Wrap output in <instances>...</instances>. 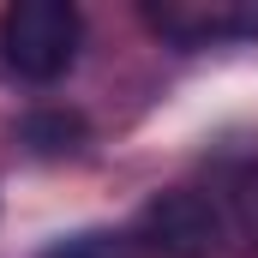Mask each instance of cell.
<instances>
[{"label": "cell", "mask_w": 258, "mask_h": 258, "mask_svg": "<svg viewBox=\"0 0 258 258\" xmlns=\"http://www.w3.org/2000/svg\"><path fill=\"white\" fill-rule=\"evenodd\" d=\"M84 42V18L72 0H12L0 12V60L24 84H54L72 72Z\"/></svg>", "instance_id": "obj_1"}, {"label": "cell", "mask_w": 258, "mask_h": 258, "mask_svg": "<svg viewBox=\"0 0 258 258\" xmlns=\"http://www.w3.org/2000/svg\"><path fill=\"white\" fill-rule=\"evenodd\" d=\"M132 240L150 258H222L228 252V228H222V204H210L192 186H174V192H156L138 222H132Z\"/></svg>", "instance_id": "obj_2"}, {"label": "cell", "mask_w": 258, "mask_h": 258, "mask_svg": "<svg viewBox=\"0 0 258 258\" xmlns=\"http://www.w3.org/2000/svg\"><path fill=\"white\" fill-rule=\"evenodd\" d=\"M144 18L156 36H168L180 48L258 36V0H150Z\"/></svg>", "instance_id": "obj_3"}, {"label": "cell", "mask_w": 258, "mask_h": 258, "mask_svg": "<svg viewBox=\"0 0 258 258\" xmlns=\"http://www.w3.org/2000/svg\"><path fill=\"white\" fill-rule=\"evenodd\" d=\"M222 228H228V246L234 258H258V162H246L228 186V210H222Z\"/></svg>", "instance_id": "obj_4"}, {"label": "cell", "mask_w": 258, "mask_h": 258, "mask_svg": "<svg viewBox=\"0 0 258 258\" xmlns=\"http://www.w3.org/2000/svg\"><path fill=\"white\" fill-rule=\"evenodd\" d=\"M24 138H30L42 156H60V150H72L66 138H78V120H66V114H36V120H24Z\"/></svg>", "instance_id": "obj_5"}, {"label": "cell", "mask_w": 258, "mask_h": 258, "mask_svg": "<svg viewBox=\"0 0 258 258\" xmlns=\"http://www.w3.org/2000/svg\"><path fill=\"white\" fill-rule=\"evenodd\" d=\"M42 258H132V246L114 240V234H72L60 246H48Z\"/></svg>", "instance_id": "obj_6"}]
</instances>
